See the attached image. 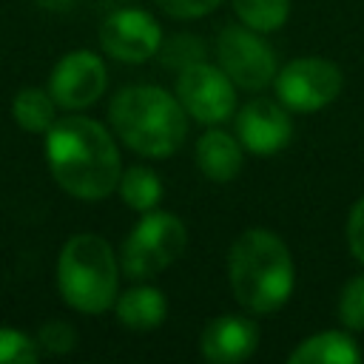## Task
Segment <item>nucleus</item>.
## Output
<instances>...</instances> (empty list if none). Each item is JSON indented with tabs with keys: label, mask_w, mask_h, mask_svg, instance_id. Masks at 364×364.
<instances>
[{
	"label": "nucleus",
	"mask_w": 364,
	"mask_h": 364,
	"mask_svg": "<svg viewBox=\"0 0 364 364\" xmlns=\"http://www.w3.org/2000/svg\"><path fill=\"white\" fill-rule=\"evenodd\" d=\"M46 162L54 182L77 199H105L117 191L122 159L114 136L91 117L68 114L46 131Z\"/></svg>",
	"instance_id": "nucleus-1"
},
{
	"label": "nucleus",
	"mask_w": 364,
	"mask_h": 364,
	"mask_svg": "<svg viewBox=\"0 0 364 364\" xmlns=\"http://www.w3.org/2000/svg\"><path fill=\"white\" fill-rule=\"evenodd\" d=\"M228 279L236 301L250 313H273L293 293V259L287 245L264 230L247 228L228 253Z\"/></svg>",
	"instance_id": "nucleus-2"
},
{
	"label": "nucleus",
	"mask_w": 364,
	"mask_h": 364,
	"mask_svg": "<svg viewBox=\"0 0 364 364\" xmlns=\"http://www.w3.org/2000/svg\"><path fill=\"white\" fill-rule=\"evenodd\" d=\"M114 134L142 156H171L188 134V117L171 91L159 85H128L108 105Z\"/></svg>",
	"instance_id": "nucleus-3"
},
{
	"label": "nucleus",
	"mask_w": 364,
	"mask_h": 364,
	"mask_svg": "<svg viewBox=\"0 0 364 364\" xmlns=\"http://www.w3.org/2000/svg\"><path fill=\"white\" fill-rule=\"evenodd\" d=\"M57 287L77 313H105L119 296V262L97 233L71 236L57 259Z\"/></svg>",
	"instance_id": "nucleus-4"
},
{
	"label": "nucleus",
	"mask_w": 364,
	"mask_h": 364,
	"mask_svg": "<svg viewBox=\"0 0 364 364\" xmlns=\"http://www.w3.org/2000/svg\"><path fill=\"white\" fill-rule=\"evenodd\" d=\"M188 245V230L168 210H148L125 236L119 267L131 279H151L173 264Z\"/></svg>",
	"instance_id": "nucleus-5"
},
{
	"label": "nucleus",
	"mask_w": 364,
	"mask_h": 364,
	"mask_svg": "<svg viewBox=\"0 0 364 364\" xmlns=\"http://www.w3.org/2000/svg\"><path fill=\"white\" fill-rule=\"evenodd\" d=\"M216 60H219V68L233 80V85L247 88V91L267 88L279 74L276 54L259 37V31L245 26V23L242 26H225L219 31Z\"/></svg>",
	"instance_id": "nucleus-6"
},
{
	"label": "nucleus",
	"mask_w": 364,
	"mask_h": 364,
	"mask_svg": "<svg viewBox=\"0 0 364 364\" xmlns=\"http://www.w3.org/2000/svg\"><path fill=\"white\" fill-rule=\"evenodd\" d=\"M273 82L282 105H287L290 111L307 114L330 105L341 94L344 74L333 60L299 57V60H290L284 68H279Z\"/></svg>",
	"instance_id": "nucleus-7"
},
{
	"label": "nucleus",
	"mask_w": 364,
	"mask_h": 364,
	"mask_svg": "<svg viewBox=\"0 0 364 364\" xmlns=\"http://www.w3.org/2000/svg\"><path fill=\"white\" fill-rule=\"evenodd\" d=\"M176 97L196 122L202 125H219L236 111V91L233 80L205 60L188 65L176 77Z\"/></svg>",
	"instance_id": "nucleus-8"
},
{
	"label": "nucleus",
	"mask_w": 364,
	"mask_h": 364,
	"mask_svg": "<svg viewBox=\"0 0 364 364\" xmlns=\"http://www.w3.org/2000/svg\"><path fill=\"white\" fill-rule=\"evenodd\" d=\"M108 85V71L100 54L94 51H68L57 60V65L48 74V94L54 97L57 108L65 111H82L94 105Z\"/></svg>",
	"instance_id": "nucleus-9"
},
{
	"label": "nucleus",
	"mask_w": 364,
	"mask_h": 364,
	"mask_svg": "<svg viewBox=\"0 0 364 364\" xmlns=\"http://www.w3.org/2000/svg\"><path fill=\"white\" fill-rule=\"evenodd\" d=\"M100 46L119 63H145L159 54L162 28L142 9H117L100 26Z\"/></svg>",
	"instance_id": "nucleus-10"
},
{
	"label": "nucleus",
	"mask_w": 364,
	"mask_h": 364,
	"mask_svg": "<svg viewBox=\"0 0 364 364\" xmlns=\"http://www.w3.org/2000/svg\"><path fill=\"white\" fill-rule=\"evenodd\" d=\"M236 139L245 151L267 156L290 145L293 139V119L290 108L273 100H250L236 114Z\"/></svg>",
	"instance_id": "nucleus-11"
},
{
	"label": "nucleus",
	"mask_w": 364,
	"mask_h": 364,
	"mask_svg": "<svg viewBox=\"0 0 364 364\" xmlns=\"http://www.w3.org/2000/svg\"><path fill=\"white\" fill-rule=\"evenodd\" d=\"M259 347V327L253 318L239 313L216 316L205 324L199 336V353L213 364H233L245 361Z\"/></svg>",
	"instance_id": "nucleus-12"
},
{
	"label": "nucleus",
	"mask_w": 364,
	"mask_h": 364,
	"mask_svg": "<svg viewBox=\"0 0 364 364\" xmlns=\"http://www.w3.org/2000/svg\"><path fill=\"white\" fill-rule=\"evenodd\" d=\"M242 142L228 131L210 128L196 139V165L213 182H230L242 171Z\"/></svg>",
	"instance_id": "nucleus-13"
},
{
	"label": "nucleus",
	"mask_w": 364,
	"mask_h": 364,
	"mask_svg": "<svg viewBox=\"0 0 364 364\" xmlns=\"http://www.w3.org/2000/svg\"><path fill=\"white\" fill-rule=\"evenodd\" d=\"M290 364H355L361 361V350L355 338L344 330H321L307 336L290 355Z\"/></svg>",
	"instance_id": "nucleus-14"
},
{
	"label": "nucleus",
	"mask_w": 364,
	"mask_h": 364,
	"mask_svg": "<svg viewBox=\"0 0 364 364\" xmlns=\"http://www.w3.org/2000/svg\"><path fill=\"white\" fill-rule=\"evenodd\" d=\"M114 313H117L119 324H125L128 330H154L168 316V299L162 290L139 284V287H131L117 296Z\"/></svg>",
	"instance_id": "nucleus-15"
},
{
	"label": "nucleus",
	"mask_w": 364,
	"mask_h": 364,
	"mask_svg": "<svg viewBox=\"0 0 364 364\" xmlns=\"http://www.w3.org/2000/svg\"><path fill=\"white\" fill-rule=\"evenodd\" d=\"M11 117L14 122L28 134H46L57 119V102L48 94V88H20L11 100Z\"/></svg>",
	"instance_id": "nucleus-16"
},
{
	"label": "nucleus",
	"mask_w": 364,
	"mask_h": 364,
	"mask_svg": "<svg viewBox=\"0 0 364 364\" xmlns=\"http://www.w3.org/2000/svg\"><path fill=\"white\" fill-rule=\"evenodd\" d=\"M122 202L131 208V210H139V213H148L154 210L159 202H162V182L159 176L145 168V165H131L119 173V185H117Z\"/></svg>",
	"instance_id": "nucleus-17"
},
{
	"label": "nucleus",
	"mask_w": 364,
	"mask_h": 364,
	"mask_svg": "<svg viewBox=\"0 0 364 364\" xmlns=\"http://www.w3.org/2000/svg\"><path fill=\"white\" fill-rule=\"evenodd\" d=\"M233 11L256 31H276L290 14V0H233Z\"/></svg>",
	"instance_id": "nucleus-18"
},
{
	"label": "nucleus",
	"mask_w": 364,
	"mask_h": 364,
	"mask_svg": "<svg viewBox=\"0 0 364 364\" xmlns=\"http://www.w3.org/2000/svg\"><path fill=\"white\" fill-rule=\"evenodd\" d=\"M40 344L14 327H0V364H34Z\"/></svg>",
	"instance_id": "nucleus-19"
},
{
	"label": "nucleus",
	"mask_w": 364,
	"mask_h": 364,
	"mask_svg": "<svg viewBox=\"0 0 364 364\" xmlns=\"http://www.w3.org/2000/svg\"><path fill=\"white\" fill-rule=\"evenodd\" d=\"M338 318L347 330H364V273L344 284L338 296Z\"/></svg>",
	"instance_id": "nucleus-20"
},
{
	"label": "nucleus",
	"mask_w": 364,
	"mask_h": 364,
	"mask_svg": "<svg viewBox=\"0 0 364 364\" xmlns=\"http://www.w3.org/2000/svg\"><path fill=\"white\" fill-rule=\"evenodd\" d=\"M159 54H162V60H165L168 68H179L182 71V68L199 63L202 54H205V48H202V40H196L191 34H176L173 40H168V43L159 46Z\"/></svg>",
	"instance_id": "nucleus-21"
},
{
	"label": "nucleus",
	"mask_w": 364,
	"mask_h": 364,
	"mask_svg": "<svg viewBox=\"0 0 364 364\" xmlns=\"http://www.w3.org/2000/svg\"><path fill=\"white\" fill-rule=\"evenodd\" d=\"M37 344H40L43 350H48V353H68V350H74V344H77V333H74V327H71L68 321L54 318V321H46V324L40 327Z\"/></svg>",
	"instance_id": "nucleus-22"
},
{
	"label": "nucleus",
	"mask_w": 364,
	"mask_h": 364,
	"mask_svg": "<svg viewBox=\"0 0 364 364\" xmlns=\"http://www.w3.org/2000/svg\"><path fill=\"white\" fill-rule=\"evenodd\" d=\"M222 0H156V6L179 20H191V17H202L208 11H213Z\"/></svg>",
	"instance_id": "nucleus-23"
},
{
	"label": "nucleus",
	"mask_w": 364,
	"mask_h": 364,
	"mask_svg": "<svg viewBox=\"0 0 364 364\" xmlns=\"http://www.w3.org/2000/svg\"><path fill=\"white\" fill-rule=\"evenodd\" d=\"M347 245H350L353 256L364 264V196L353 205V210L347 216Z\"/></svg>",
	"instance_id": "nucleus-24"
},
{
	"label": "nucleus",
	"mask_w": 364,
	"mask_h": 364,
	"mask_svg": "<svg viewBox=\"0 0 364 364\" xmlns=\"http://www.w3.org/2000/svg\"><path fill=\"white\" fill-rule=\"evenodd\" d=\"M37 3L46 9H68L71 6V0H37Z\"/></svg>",
	"instance_id": "nucleus-25"
}]
</instances>
